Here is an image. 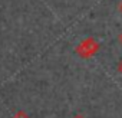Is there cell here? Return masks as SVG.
Here are the masks:
<instances>
[{"instance_id":"obj_4","label":"cell","mask_w":122,"mask_h":118,"mask_svg":"<svg viewBox=\"0 0 122 118\" xmlns=\"http://www.w3.org/2000/svg\"><path fill=\"white\" fill-rule=\"evenodd\" d=\"M72 118H86V117H85L83 114H76V115H73Z\"/></svg>"},{"instance_id":"obj_6","label":"cell","mask_w":122,"mask_h":118,"mask_svg":"<svg viewBox=\"0 0 122 118\" xmlns=\"http://www.w3.org/2000/svg\"><path fill=\"white\" fill-rule=\"evenodd\" d=\"M121 10H122V6H121Z\"/></svg>"},{"instance_id":"obj_1","label":"cell","mask_w":122,"mask_h":118,"mask_svg":"<svg viewBox=\"0 0 122 118\" xmlns=\"http://www.w3.org/2000/svg\"><path fill=\"white\" fill-rule=\"evenodd\" d=\"M99 48H101V46H99V42H98L95 38H88V39L82 40V42L76 46L75 52H76V55L81 56L82 59H89V58L95 56V53L99 50Z\"/></svg>"},{"instance_id":"obj_2","label":"cell","mask_w":122,"mask_h":118,"mask_svg":"<svg viewBox=\"0 0 122 118\" xmlns=\"http://www.w3.org/2000/svg\"><path fill=\"white\" fill-rule=\"evenodd\" d=\"M13 118H30V117H29V114H27L26 111H17V112L13 115Z\"/></svg>"},{"instance_id":"obj_3","label":"cell","mask_w":122,"mask_h":118,"mask_svg":"<svg viewBox=\"0 0 122 118\" xmlns=\"http://www.w3.org/2000/svg\"><path fill=\"white\" fill-rule=\"evenodd\" d=\"M116 71H118V74L119 75H122V59L118 62V66H116Z\"/></svg>"},{"instance_id":"obj_5","label":"cell","mask_w":122,"mask_h":118,"mask_svg":"<svg viewBox=\"0 0 122 118\" xmlns=\"http://www.w3.org/2000/svg\"><path fill=\"white\" fill-rule=\"evenodd\" d=\"M119 43H121V46H122V32H121V35H119Z\"/></svg>"}]
</instances>
